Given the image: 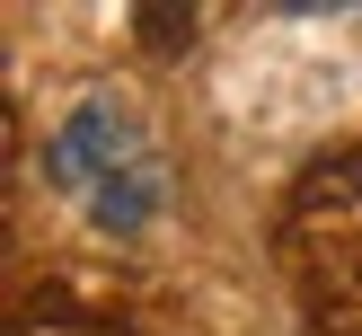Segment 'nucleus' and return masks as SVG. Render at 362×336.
I'll list each match as a JSON object with an SVG mask.
<instances>
[{"label": "nucleus", "instance_id": "1", "mask_svg": "<svg viewBox=\"0 0 362 336\" xmlns=\"http://www.w3.org/2000/svg\"><path fill=\"white\" fill-rule=\"evenodd\" d=\"M45 177L115 239L151 230L159 204H168V159H159L151 124L124 88H88V98L62 106V124L45 133Z\"/></svg>", "mask_w": 362, "mask_h": 336}]
</instances>
